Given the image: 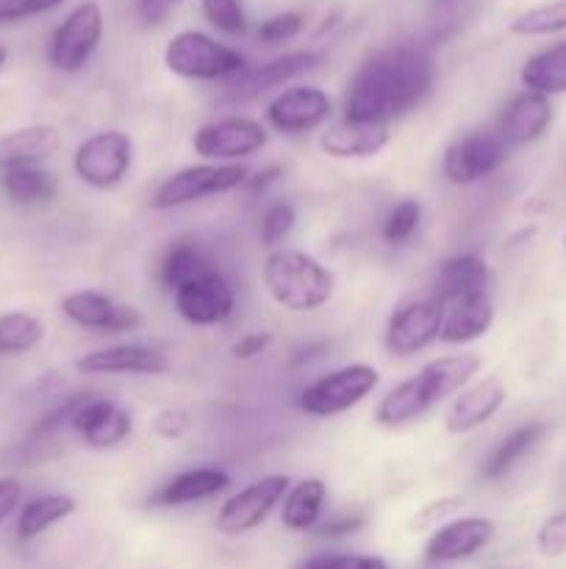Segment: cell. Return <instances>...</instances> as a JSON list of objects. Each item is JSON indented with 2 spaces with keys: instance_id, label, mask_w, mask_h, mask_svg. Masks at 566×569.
I'll return each mask as SVG.
<instances>
[{
  "instance_id": "obj_1",
  "label": "cell",
  "mask_w": 566,
  "mask_h": 569,
  "mask_svg": "<svg viewBox=\"0 0 566 569\" xmlns=\"http://www.w3.org/2000/svg\"><path fill=\"white\" fill-rule=\"evenodd\" d=\"M436 83V59L422 42H397L372 53L350 78L344 120L388 126L414 111Z\"/></svg>"
},
{
  "instance_id": "obj_2",
  "label": "cell",
  "mask_w": 566,
  "mask_h": 569,
  "mask_svg": "<svg viewBox=\"0 0 566 569\" xmlns=\"http://www.w3.org/2000/svg\"><path fill=\"white\" fill-rule=\"evenodd\" d=\"M261 281L281 309L292 315H309L331 303L336 292V276L303 250L277 248L261 264Z\"/></svg>"
},
{
  "instance_id": "obj_3",
  "label": "cell",
  "mask_w": 566,
  "mask_h": 569,
  "mask_svg": "<svg viewBox=\"0 0 566 569\" xmlns=\"http://www.w3.org/2000/svg\"><path fill=\"white\" fill-rule=\"evenodd\" d=\"M164 67L186 81H228L247 70V59L203 31H181L166 42Z\"/></svg>"
},
{
  "instance_id": "obj_4",
  "label": "cell",
  "mask_w": 566,
  "mask_h": 569,
  "mask_svg": "<svg viewBox=\"0 0 566 569\" xmlns=\"http://www.w3.org/2000/svg\"><path fill=\"white\" fill-rule=\"evenodd\" d=\"M381 383V372L372 365H344L338 370H331L327 376H320L300 392L297 406L303 415L327 420V417L344 415L364 403Z\"/></svg>"
},
{
  "instance_id": "obj_5",
  "label": "cell",
  "mask_w": 566,
  "mask_h": 569,
  "mask_svg": "<svg viewBox=\"0 0 566 569\" xmlns=\"http://www.w3.org/2000/svg\"><path fill=\"white\" fill-rule=\"evenodd\" d=\"M247 176L250 170L244 164H214V161H203V164L183 167V170L172 172L170 178H164L159 183V189L150 198V209L170 211L189 203H198V200L211 198V194L233 192V189L244 187Z\"/></svg>"
},
{
  "instance_id": "obj_6",
  "label": "cell",
  "mask_w": 566,
  "mask_h": 569,
  "mask_svg": "<svg viewBox=\"0 0 566 569\" xmlns=\"http://www.w3.org/2000/svg\"><path fill=\"white\" fill-rule=\"evenodd\" d=\"M133 164V142L125 131H98L83 139L72 153V170L87 187L114 189L128 178Z\"/></svg>"
},
{
  "instance_id": "obj_7",
  "label": "cell",
  "mask_w": 566,
  "mask_h": 569,
  "mask_svg": "<svg viewBox=\"0 0 566 569\" xmlns=\"http://www.w3.org/2000/svg\"><path fill=\"white\" fill-rule=\"evenodd\" d=\"M289 487H292V478L281 476H264L259 481L247 483L244 489L233 492L225 503L220 506L214 517V526L222 537H242V533L255 531L259 526H264L266 517L283 503Z\"/></svg>"
},
{
  "instance_id": "obj_8",
  "label": "cell",
  "mask_w": 566,
  "mask_h": 569,
  "mask_svg": "<svg viewBox=\"0 0 566 569\" xmlns=\"http://www.w3.org/2000/svg\"><path fill=\"white\" fill-rule=\"evenodd\" d=\"M270 133L253 117L228 114L220 120L203 122L194 131L192 148L200 159L214 164H239V159L255 156L266 144Z\"/></svg>"
},
{
  "instance_id": "obj_9",
  "label": "cell",
  "mask_w": 566,
  "mask_h": 569,
  "mask_svg": "<svg viewBox=\"0 0 566 569\" xmlns=\"http://www.w3.org/2000/svg\"><path fill=\"white\" fill-rule=\"evenodd\" d=\"M103 9L94 0L75 6L59 28L53 31L48 44V59L50 64L59 72H78L87 67L92 59L94 50L103 42Z\"/></svg>"
},
{
  "instance_id": "obj_10",
  "label": "cell",
  "mask_w": 566,
  "mask_h": 569,
  "mask_svg": "<svg viewBox=\"0 0 566 569\" xmlns=\"http://www.w3.org/2000/svg\"><path fill=\"white\" fill-rule=\"evenodd\" d=\"M444 322V303L433 295L427 298H411L400 303L392 311L383 331V345H386L388 356L397 359H411V356L422 353L431 348L442 333Z\"/></svg>"
},
{
  "instance_id": "obj_11",
  "label": "cell",
  "mask_w": 566,
  "mask_h": 569,
  "mask_svg": "<svg viewBox=\"0 0 566 569\" xmlns=\"http://www.w3.org/2000/svg\"><path fill=\"white\" fill-rule=\"evenodd\" d=\"M508 159V148L497 131H472L455 139L442 156V172L449 183L472 187L483 178L494 176Z\"/></svg>"
},
{
  "instance_id": "obj_12",
  "label": "cell",
  "mask_w": 566,
  "mask_h": 569,
  "mask_svg": "<svg viewBox=\"0 0 566 569\" xmlns=\"http://www.w3.org/2000/svg\"><path fill=\"white\" fill-rule=\"evenodd\" d=\"M172 300H175V311L181 315V320L198 328L222 326L236 311V292L220 270H211L205 276L181 283L172 292Z\"/></svg>"
},
{
  "instance_id": "obj_13",
  "label": "cell",
  "mask_w": 566,
  "mask_h": 569,
  "mask_svg": "<svg viewBox=\"0 0 566 569\" xmlns=\"http://www.w3.org/2000/svg\"><path fill=\"white\" fill-rule=\"evenodd\" d=\"M497 537V522L488 517H453L427 537L425 556L427 565H458L475 559Z\"/></svg>"
},
{
  "instance_id": "obj_14",
  "label": "cell",
  "mask_w": 566,
  "mask_h": 569,
  "mask_svg": "<svg viewBox=\"0 0 566 569\" xmlns=\"http://www.w3.org/2000/svg\"><path fill=\"white\" fill-rule=\"evenodd\" d=\"M331 111L333 103L325 89L289 87L270 100V106H266V122L277 133L303 137V133H311L325 126Z\"/></svg>"
},
{
  "instance_id": "obj_15",
  "label": "cell",
  "mask_w": 566,
  "mask_h": 569,
  "mask_svg": "<svg viewBox=\"0 0 566 569\" xmlns=\"http://www.w3.org/2000/svg\"><path fill=\"white\" fill-rule=\"evenodd\" d=\"M70 428L92 450H109L125 442L133 431L131 411L109 398L83 395L81 403L72 411Z\"/></svg>"
},
{
  "instance_id": "obj_16",
  "label": "cell",
  "mask_w": 566,
  "mask_h": 569,
  "mask_svg": "<svg viewBox=\"0 0 566 569\" xmlns=\"http://www.w3.org/2000/svg\"><path fill=\"white\" fill-rule=\"evenodd\" d=\"M508 400V389L497 376L477 378V381L466 383L453 400H449L447 411H444V428L453 437H464V433L477 431L486 426L488 420L499 415V409Z\"/></svg>"
},
{
  "instance_id": "obj_17",
  "label": "cell",
  "mask_w": 566,
  "mask_h": 569,
  "mask_svg": "<svg viewBox=\"0 0 566 569\" xmlns=\"http://www.w3.org/2000/svg\"><path fill=\"white\" fill-rule=\"evenodd\" d=\"M322 56L316 50H292V53L275 56V59L264 61L261 67L253 70H244L242 76L233 78V83L228 87L225 98L233 103H244V100H255L261 94L272 92V89H281L283 83L294 81V78L305 76L314 67H320Z\"/></svg>"
},
{
  "instance_id": "obj_18",
  "label": "cell",
  "mask_w": 566,
  "mask_h": 569,
  "mask_svg": "<svg viewBox=\"0 0 566 569\" xmlns=\"http://www.w3.org/2000/svg\"><path fill=\"white\" fill-rule=\"evenodd\" d=\"M61 311L75 326L89 328L100 333H125L137 331L142 326L139 309L128 303H117L109 295L94 292V289H78L61 300Z\"/></svg>"
},
{
  "instance_id": "obj_19",
  "label": "cell",
  "mask_w": 566,
  "mask_h": 569,
  "mask_svg": "<svg viewBox=\"0 0 566 569\" xmlns=\"http://www.w3.org/2000/svg\"><path fill=\"white\" fill-rule=\"evenodd\" d=\"M481 370H483L481 353L438 356V359L427 361L416 376H411V381H414L422 403H425L427 409H433V406H438L442 400L455 398L466 383L475 381V376Z\"/></svg>"
},
{
  "instance_id": "obj_20",
  "label": "cell",
  "mask_w": 566,
  "mask_h": 569,
  "mask_svg": "<svg viewBox=\"0 0 566 569\" xmlns=\"http://www.w3.org/2000/svg\"><path fill=\"white\" fill-rule=\"evenodd\" d=\"M555 120L553 100L538 92L522 89L519 94L508 100L497 122V137L503 139L505 148H525V144L538 142L549 131Z\"/></svg>"
},
{
  "instance_id": "obj_21",
  "label": "cell",
  "mask_w": 566,
  "mask_h": 569,
  "mask_svg": "<svg viewBox=\"0 0 566 569\" xmlns=\"http://www.w3.org/2000/svg\"><path fill=\"white\" fill-rule=\"evenodd\" d=\"M75 370L83 376H164L170 361L159 350L125 342L83 353L75 361Z\"/></svg>"
},
{
  "instance_id": "obj_22",
  "label": "cell",
  "mask_w": 566,
  "mask_h": 569,
  "mask_svg": "<svg viewBox=\"0 0 566 569\" xmlns=\"http://www.w3.org/2000/svg\"><path fill=\"white\" fill-rule=\"evenodd\" d=\"M388 139H392L388 126H366V122H353L342 117L320 133V148L331 159L361 161L381 153Z\"/></svg>"
},
{
  "instance_id": "obj_23",
  "label": "cell",
  "mask_w": 566,
  "mask_h": 569,
  "mask_svg": "<svg viewBox=\"0 0 566 569\" xmlns=\"http://www.w3.org/2000/svg\"><path fill=\"white\" fill-rule=\"evenodd\" d=\"M61 150V133L55 126L37 122L0 137V172L17 167H42Z\"/></svg>"
},
{
  "instance_id": "obj_24",
  "label": "cell",
  "mask_w": 566,
  "mask_h": 569,
  "mask_svg": "<svg viewBox=\"0 0 566 569\" xmlns=\"http://www.w3.org/2000/svg\"><path fill=\"white\" fill-rule=\"evenodd\" d=\"M231 487V476L220 467H194L172 476L164 487L150 495L148 503L159 509H175V506L200 503V500L216 498L220 492Z\"/></svg>"
},
{
  "instance_id": "obj_25",
  "label": "cell",
  "mask_w": 566,
  "mask_h": 569,
  "mask_svg": "<svg viewBox=\"0 0 566 569\" xmlns=\"http://www.w3.org/2000/svg\"><path fill=\"white\" fill-rule=\"evenodd\" d=\"M494 326V303L492 295H469L455 303L444 306V322L438 342L444 345H469L486 337L488 328Z\"/></svg>"
},
{
  "instance_id": "obj_26",
  "label": "cell",
  "mask_w": 566,
  "mask_h": 569,
  "mask_svg": "<svg viewBox=\"0 0 566 569\" xmlns=\"http://www.w3.org/2000/svg\"><path fill=\"white\" fill-rule=\"evenodd\" d=\"M488 281H492V272H488L486 259L475 253L453 256L438 270L433 298L442 300L444 306L455 303V300L469 298V295L488 292Z\"/></svg>"
},
{
  "instance_id": "obj_27",
  "label": "cell",
  "mask_w": 566,
  "mask_h": 569,
  "mask_svg": "<svg viewBox=\"0 0 566 569\" xmlns=\"http://www.w3.org/2000/svg\"><path fill=\"white\" fill-rule=\"evenodd\" d=\"M327 506V487L322 478H303L292 483L281 506V522L286 531L305 533L314 531L322 522Z\"/></svg>"
},
{
  "instance_id": "obj_28",
  "label": "cell",
  "mask_w": 566,
  "mask_h": 569,
  "mask_svg": "<svg viewBox=\"0 0 566 569\" xmlns=\"http://www.w3.org/2000/svg\"><path fill=\"white\" fill-rule=\"evenodd\" d=\"M519 81L527 92H538L544 98L566 94V39L527 56L519 70Z\"/></svg>"
},
{
  "instance_id": "obj_29",
  "label": "cell",
  "mask_w": 566,
  "mask_h": 569,
  "mask_svg": "<svg viewBox=\"0 0 566 569\" xmlns=\"http://www.w3.org/2000/svg\"><path fill=\"white\" fill-rule=\"evenodd\" d=\"M547 422H527V426H519L516 431H511L508 437L492 450L486 465H483V478H486V481H503L525 456H530L533 450L538 448V442L547 437Z\"/></svg>"
},
{
  "instance_id": "obj_30",
  "label": "cell",
  "mask_w": 566,
  "mask_h": 569,
  "mask_svg": "<svg viewBox=\"0 0 566 569\" xmlns=\"http://www.w3.org/2000/svg\"><path fill=\"white\" fill-rule=\"evenodd\" d=\"M75 509L78 503L70 495H39V498H31L28 503L20 506V515H17V537L22 542H31V539L42 537L53 526H59L61 520L75 515Z\"/></svg>"
},
{
  "instance_id": "obj_31",
  "label": "cell",
  "mask_w": 566,
  "mask_h": 569,
  "mask_svg": "<svg viewBox=\"0 0 566 569\" xmlns=\"http://www.w3.org/2000/svg\"><path fill=\"white\" fill-rule=\"evenodd\" d=\"M0 189L14 206L37 209L55 198V178L42 167H17V170L0 172Z\"/></svg>"
},
{
  "instance_id": "obj_32",
  "label": "cell",
  "mask_w": 566,
  "mask_h": 569,
  "mask_svg": "<svg viewBox=\"0 0 566 569\" xmlns=\"http://www.w3.org/2000/svg\"><path fill=\"white\" fill-rule=\"evenodd\" d=\"M211 270H216V267L211 264L209 253H205L198 242H192V239H178L175 244H170L164 259H161L159 276L161 283H164L170 292H175L181 283L205 276V272Z\"/></svg>"
},
{
  "instance_id": "obj_33",
  "label": "cell",
  "mask_w": 566,
  "mask_h": 569,
  "mask_svg": "<svg viewBox=\"0 0 566 569\" xmlns=\"http://www.w3.org/2000/svg\"><path fill=\"white\" fill-rule=\"evenodd\" d=\"M427 411L431 409L422 403L414 381H411V378H405V381H400L397 387H392L381 400H377L375 422L383 428H403V426H408V422L425 417Z\"/></svg>"
},
{
  "instance_id": "obj_34",
  "label": "cell",
  "mask_w": 566,
  "mask_h": 569,
  "mask_svg": "<svg viewBox=\"0 0 566 569\" xmlns=\"http://www.w3.org/2000/svg\"><path fill=\"white\" fill-rule=\"evenodd\" d=\"M44 339V322L28 311L0 315V356L31 353Z\"/></svg>"
},
{
  "instance_id": "obj_35",
  "label": "cell",
  "mask_w": 566,
  "mask_h": 569,
  "mask_svg": "<svg viewBox=\"0 0 566 569\" xmlns=\"http://www.w3.org/2000/svg\"><path fill=\"white\" fill-rule=\"evenodd\" d=\"M516 37H549L566 31V0H547L519 11L508 26Z\"/></svg>"
},
{
  "instance_id": "obj_36",
  "label": "cell",
  "mask_w": 566,
  "mask_h": 569,
  "mask_svg": "<svg viewBox=\"0 0 566 569\" xmlns=\"http://www.w3.org/2000/svg\"><path fill=\"white\" fill-rule=\"evenodd\" d=\"M420 222H422L420 200H414V198L400 200V203L388 211L386 220H383V228H381L383 242L405 244L411 237H414V231L420 228Z\"/></svg>"
},
{
  "instance_id": "obj_37",
  "label": "cell",
  "mask_w": 566,
  "mask_h": 569,
  "mask_svg": "<svg viewBox=\"0 0 566 569\" xmlns=\"http://www.w3.org/2000/svg\"><path fill=\"white\" fill-rule=\"evenodd\" d=\"M205 22L228 37H242L247 31V14L242 0H200Z\"/></svg>"
},
{
  "instance_id": "obj_38",
  "label": "cell",
  "mask_w": 566,
  "mask_h": 569,
  "mask_svg": "<svg viewBox=\"0 0 566 569\" xmlns=\"http://www.w3.org/2000/svg\"><path fill=\"white\" fill-rule=\"evenodd\" d=\"M483 0H433L431 14H433V28H436L438 37L444 33H455L458 28H464L472 17L481 11Z\"/></svg>"
},
{
  "instance_id": "obj_39",
  "label": "cell",
  "mask_w": 566,
  "mask_h": 569,
  "mask_svg": "<svg viewBox=\"0 0 566 569\" xmlns=\"http://www.w3.org/2000/svg\"><path fill=\"white\" fill-rule=\"evenodd\" d=\"M294 222H297V211L289 200H275L270 209L261 217V244L270 250H277V244L294 231Z\"/></svg>"
},
{
  "instance_id": "obj_40",
  "label": "cell",
  "mask_w": 566,
  "mask_h": 569,
  "mask_svg": "<svg viewBox=\"0 0 566 569\" xmlns=\"http://www.w3.org/2000/svg\"><path fill=\"white\" fill-rule=\"evenodd\" d=\"M294 569H388L386 559L372 553H314Z\"/></svg>"
},
{
  "instance_id": "obj_41",
  "label": "cell",
  "mask_w": 566,
  "mask_h": 569,
  "mask_svg": "<svg viewBox=\"0 0 566 569\" xmlns=\"http://www.w3.org/2000/svg\"><path fill=\"white\" fill-rule=\"evenodd\" d=\"M536 548L544 559H564L566 556V506L544 517L536 531Z\"/></svg>"
},
{
  "instance_id": "obj_42",
  "label": "cell",
  "mask_w": 566,
  "mask_h": 569,
  "mask_svg": "<svg viewBox=\"0 0 566 569\" xmlns=\"http://www.w3.org/2000/svg\"><path fill=\"white\" fill-rule=\"evenodd\" d=\"M464 506V498L461 495H449V498H438V500H431V503H425L422 509H416V515L411 517L408 528L411 531H436L438 526H444V522L449 520V517L455 515V511Z\"/></svg>"
},
{
  "instance_id": "obj_43",
  "label": "cell",
  "mask_w": 566,
  "mask_h": 569,
  "mask_svg": "<svg viewBox=\"0 0 566 569\" xmlns=\"http://www.w3.org/2000/svg\"><path fill=\"white\" fill-rule=\"evenodd\" d=\"M194 420L192 411L181 409V406H170V409H161L159 415L153 417V433L159 439H166V442H175V439L186 437L192 431Z\"/></svg>"
},
{
  "instance_id": "obj_44",
  "label": "cell",
  "mask_w": 566,
  "mask_h": 569,
  "mask_svg": "<svg viewBox=\"0 0 566 569\" xmlns=\"http://www.w3.org/2000/svg\"><path fill=\"white\" fill-rule=\"evenodd\" d=\"M303 31V14L297 11H283V14L270 17L259 26V42L264 44H277V42H289L297 33Z\"/></svg>"
},
{
  "instance_id": "obj_45",
  "label": "cell",
  "mask_w": 566,
  "mask_h": 569,
  "mask_svg": "<svg viewBox=\"0 0 566 569\" xmlns=\"http://www.w3.org/2000/svg\"><path fill=\"white\" fill-rule=\"evenodd\" d=\"M61 3H64V0H0V22L28 20V17L59 9Z\"/></svg>"
},
{
  "instance_id": "obj_46",
  "label": "cell",
  "mask_w": 566,
  "mask_h": 569,
  "mask_svg": "<svg viewBox=\"0 0 566 569\" xmlns=\"http://www.w3.org/2000/svg\"><path fill=\"white\" fill-rule=\"evenodd\" d=\"M364 526H366V517L361 515V511H344V515L322 520L314 531L320 533V537L338 539V537H350V533H358Z\"/></svg>"
},
{
  "instance_id": "obj_47",
  "label": "cell",
  "mask_w": 566,
  "mask_h": 569,
  "mask_svg": "<svg viewBox=\"0 0 566 569\" xmlns=\"http://www.w3.org/2000/svg\"><path fill=\"white\" fill-rule=\"evenodd\" d=\"M272 342H275V337H272L270 331L244 333V337H239L236 342L231 345V356L236 361H253L259 359V356H264L266 350L272 348Z\"/></svg>"
},
{
  "instance_id": "obj_48",
  "label": "cell",
  "mask_w": 566,
  "mask_h": 569,
  "mask_svg": "<svg viewBox=\"0 0 566 569\" xmlns=\"http://www.w3.org/2000/svg\"><path fill=\"white\" fill-rule=\"evenodd\" d=\"M22 503V483L20 478L3 476L0 478V526L20 509Z\"/></svg>"
},
{
  "instance_id": "obj_49",
  "label": "cell",
  "mask_w": 566,
  "mask_h": 569,
  "mask_svg": "<svg viewBox=\"0 0 566 569\" xmlns=\"http://www.w3.org/2000/svg\"><path fill=\"white\" fill-rule=\"evenodd\" d=\"M178 0H137V9H139V17H142L148 26H161V22L170 17L172 6H175Z\"/></svg>"
},
{
  "instance_id": "obj_50",
  "label": "cell",
  "mask_w": 566,
  "mask_h": 569,
  "mask_svg": "<svg viewBox=\"0 0 566 569\" xmlns=\"http://www.w3.org/2000/svg\"><path fill=\"white\" fill-rule=\"evenodd\" d=\"M281 176H283V167H264V170L259 172H250L247 181H244V189H247V192H264L270 183L281 181Z\"/></svg>"
},
{
  "instance_id": "obj_51",
  "label": "cell",
  "mask_w": 566,
  "mask_h": 569,
  "mask_svg": "<svg viewBox=\"0 0 566 569\" xmlns=\"http://www.w3.org/2000/svg\"><path fill=\"white\" fill-rule=\"evenodd\" d=\"M6 59H9V50H6V44H0V70H3Z\"/></svg>"
},
{
  "instance_id": "obj_52",
  "label": "cell",
  "mask_w": 566,
  "mask_h": 569,
  "mask_svg": "<svg viewBox=\"0 0 566 569\" xmlns=\"http://www.w3.org/2000/svg\"><path fill=\"white\" fill-rule=\"evenodd\" d=\"M564 242H566V233H564Z\"/></svg>"
}]
</instances>
